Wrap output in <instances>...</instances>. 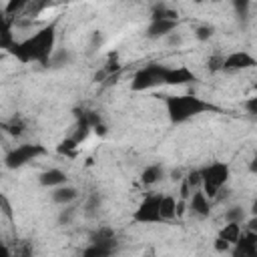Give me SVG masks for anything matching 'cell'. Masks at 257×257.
Returning a JSON list of instances; mask_svg holds the SVG:
<instances>
[{
  "label": "cell",
  "instance_id": "cell-13",
  "mask_svg": "<svg viewBox=\"0 0 257 257\" xmlns=\"http://www.w3.org/2000/svg\"><path fill=\"white\" fill-rule=\"evenodd\" d=\"M179 14L171 8H167L165 4H155L153 6V14H151V22H155V20H175L177 22Z\"/></svg>",
  "mask_w": 257,
  "mask_h": 257
},
{
  "label": "cell",
  "instance_id": "cell-42",
  "mask_svg": "<svg viewBox=\"0 0 257 257\" xmlns=\"http://www.w3.org/2000/svg\"><path fill=\"white\" fill-rule=\"evenodd\" d=\"M255 161H257V155H255Z\"/></svg>",
  "mask_w": 257,
  "mask_h": 257
},
{
  "label": "cell",
  "instance_id": "cell-15",
  "mask_svg": "<svg viewBox=\"0 0 257 257\" xmlns=\"http://www.w3.org/2000/svg\"><path fill=\"white\" fill-rule=\"evenodd\" d=\"M219 237L221 239H225L229 245L233 243H237L239 241V237H241V227H239V223H227L221 231H219Z\"/></svg>",
  "mask_w": 257,
  "mask_h": 257
},
{
  "label": "cell",
  "instance_id": "cell-41",
  "mask_svg": "<svg viewBox=\"0 0 257 257\" xmlns=\"http://www.w3.org/2000/svg\"><path fill=\"white\" fill-rule=\"evenodd\" d=\"M251 211H253V215H255V217H257V199H255V201H253V207H251Z\"/></svg>",
  "mask_w": 257,
  "mask_h": 257
},
{
  "label": "cell",
  "instance_id": "cell-35",
  "mask_svg": "<svg viewBox=\"0 0 257 257\" xmlns=\"http://www.w3.org/2000/svg\"><path fill=\"white\" fill-rule=\"evenodd\" d=\"M94 133H96V135H100V137H105V135H107V127L100 123L98 127H94Z\"/></svg>",
  "mask_w": 257,
  "mask_h": 257
},
{
  "label": "cell",
  "instance_id": "cell-34",
  "mask_svg": "<svg viewBox=\"0 0 257 257\" xmlns=\"http://www.w3.org/2000/svg\"><path fill=\"white\" fill-rule=\"evenodd\" d=\"M73 213H75V209H67V211L61 215V223H69L71 217H73Z\"/></svg>",
  "mask_w": 257,
  "mask_h": 257
},
{
  "label": "cell",
  "instance_id": "cell-8",
  "mask_svg": "<svg viewBox=\"0 0 257 257\" xmlns=\"http://www.w3.org/2000/svg\"><path fill=\"white\" fill-rule=\"evenodd\" d=\"M257 67V61L249 55V53H233L225 59V71H243V69H251Z\"/></svg>",
  "mask_w": 257,
  "mask_h": 257
},
{
  "label": "cell",
  "instance_id": "cell-39",
  "mask_svg": "<svg viewBox=\"0 0 257 257\" xmlns=\"http://www.w3.org/2000/svg\"><path fill=\"white\" fill-rule=\"evenodd\" d=\"M171 44H181V36H171Z\"/></svg>",
  "mask_w": 257,
  "mask_h": 257
},
{
  "label": "cell",
  "instance_id": "cell-26",
  "mask_svg": "<svg viewBox=\"0 0 257 257\" xmlns=\"http://www.w3.org/2000/svg\"><path fill=\"white\" fill-rule=\"evenodd\" d=\"M227 223H239L241 219H243V209H239V207H231L229 211H227Z\"/></svg>",
  "mask_w": 257,
  "mask_h": 257
},
{
  "label": "cell",
  "instance_id": "cell-25",
  "mask_svg": "<svg viewBox=\"0 0 257 257\" xmlns=\"http://www.w3.org/2000/svg\"><path fill=\"white\" fill-rule=\"evenodd\" d=\"M185 181L189 183V187H191V189H195V187L203 185V175H201V171H191V173L187 175V179H185Z\"/></svg>",
  "mask_w": 257,
  "mask_h": 257
},
{
  "label": "cell",
  "instance_id": "cell-33",
  "mask_svg": "<svg viewBox=\"0 0 257 257\" xmlns=\"http://www.w3.org/2000/svg\"><path fill=\"white\" fill-rule=\"evenodd\" d=\"M189 189H191V187H189V183H187V181H183V185H181V199H183V201L189 197Z\"/></svg>",
  "mask_w": 257,
  "mask_h": 257
},
{
  "label": "cell",
  "instance_id": "cell-9",
  "mask_svg": "<svg viewBox=\"0 0 257 257\" xmlns=\"http://www.w3.org/2000/svg\"><path fill=\"white\" fill-rule=\"evenodd\" d=\"M175 28H177V22L175 20H155V22L149 24L147 36L149 38H161V36L171 34Z\"/></svg>",
  "mask_w": 257,
  "mask_h": 257
},
{
  "label": "cell",
  "instance_id": "cell-30",
  "mask_svg": "<svg viewBox=\"0 0 257 257\" xmlns=\"http://www.w3.org/2000/svg\"><path fill=\"white\" fill-rule=\"evenodd\" d=\"M245 109H247V113L257 115V96H253V98H249V100L245 102Z\"/></svg>",
  "mask_w": 257,
  "mask_h": 257
},
{
  "label": "cell",
  "instance_id": "cell-18",
  "mask_svg": "<svg viewBox=\"0 0 257 257\" xmlns=\"http://www.w3.org/2000/svg\"><path fill=\"white\" fill-rule=\"evenodd\" d=\"M77 147H79V143L71 137V139H65V141L57 147V151L61 153V155H67V157H77Z\"/></svg>",
  "mask_w": 257,
  "mask_h": 257
},
{
  "label": "cell",
  "instance_id": "cell-28",
  "mask_svg": "<svg viewBox=\"0 0 257 257\" xmlns=\"http://www.w3.org/2000/svg\"><path fill=\"white\" fill-rule=\"evenodd\" d=\"M233 6H235V10H237L239 16H247V8H249V2H247V0H235Z\"/></svg>",
  "mask_w": 257,
  "mask_h": 257
},
{
  "label": "cell",
  "instance_id": "cell-31",
  "mask_svg": "<svg viewBox=\"0 0 257 257\" xmlns=\"http://www.w3.org/2000/svg\"><path fill=\"white\" fill-rule=\"evenodd\" d=\"M215 249H217V251H227V249H229V243H227L225 239L217 237V239H215Z\"/></svg>",
  "mask_w": 257,
  "mask_h": 257
},
{
  "label": "cell",
  "instance_id": "cell-29",
  "mask_svg": "<svg viewBox=\"0 0 257 257\" xmlns=\"http://www.w3.org/2000/svg\"><path fill=\"white\" fill-rule=\"evenodd\" d=\"M67 59H69V55L65 53V50H61V53H59L55 59H50V63H53L55 67H61L63 63H67Z\"/></svg>",
  "mask_w": 257,
  "mask_h": 257
},
{
  "label": "cell",
  "instance_id": "cell-16",
  "mask_svg": "<svg viewBox=\"0 0 257 257\" xmlns=\"http://www.w3.org/2000/svg\"><path fill=\"white\" fill-rule=\"evenodd\" d=\"M161 177H163V169H161L159 165H151V167H147V169L143 171L141 183H143V185H153V183H157Z\"/></svg>",
  "mask_w": 257,
  "mask_h": 257
},
{
  "label": "cell",
  "instance_id": "cell-40",
  "mask_svg": "<svg viewBox=\"0 0 257 257\" xmlns=\"http://www.w3.org/2000/svg\"><path fill=\"white\" fill-rule=\"evenodd\" d=\"M173 181H181V171H173Z\"/></svg>",
  "mask_w": 257,
  "mask_h": 257
},
{
  "label": "cell",
  "instance_id": "cell-38",
  "mask_svg": "<svg viewBox=\"0 0 257 257\" xmlns=\"http://www.w3.org/2000/svg\"><path fill=\"white\" fill-rule=\"evenodd\" d=\"M249 171H251V173H257V161H255V159L249 163Z\"/></svg>",
  "mask_w": 257,
  "mask_h": 257
},
{
  "label": "cell",
  "instance_id": "cell-27",
  "mask_svg": "<svg viewBox=\"0 0 257 257\" xmlns=\"http://www.w3.org/2000/svg\"><path fill=\"white\" fill-rule=\"evenodd\" d=\"M213 36V26H199L197 28V38L199 40H209Z\"/></svg>",
  "mask_w": 257,
  "mask_h": 257
},
{
  "label": "cell",
  "instance_id": "cell-6",
  "mask_svg": "<svg viewBox=\"0 0 257 257\" xmlns=\"http://www.w3.org/2000/svg\"><path fill=\"white\" fill-rule=\"evenodd\" d=\"M40 155H46V149L42 145H20L6 155V167L8 169L22 167L24 163H28V161H32Z\"/></svg>",
  "mask_w": 257,
  "mask_h": 257
},
{
  "label": "cell",
  "instance_id": "cell-11",
  "mask_svg": "<svg viewBox=\"0 0 257 257\" xmlns=\"http://www.w3.org/2000/svg\"><path fill=\"white\" fill-rule=\"evenodd\" d=\"M65 183H67V175L61 169H50L40 175V185L44 187H55V185H65Z\"/></svg>",
  "mask_w": 257,
  "mask_h": 257
},
{
  "label": "cell",
  "instance_id": "cell-19",
  "mask_svg": "<svg viewBox=\"0 0 257 257\" xmlns=\"http://www.w3.org/2000/svg\"><path fill=\"white\" fill-rule=\"evenodd\" d=\"M113 253L105 247H100V245H90L88 249H85L83 257H111Z\"/></svg>",
  "mask_w": 257,
  "mask_h": 257
},
{
  "label": "cell",
  "instance_id": "cell-5",
  "mask_svg": "<svg viewBox=\"0 0 257 257\" xmlns=\"http://www.w3.org/2000/svg\"><path fill=\"white\" fill-rule=\"evenodd\" d=\"M161 201H163L161 195L145 197V201L139 205V209L135 211L133 219L139 221V223H159V221H163V217H161Z\"/></svg>",
  "mask_w": 257,
  "mask_h": 257
},
{
  "label": "cell",
  "instance_id": "cell-4",
  "mask_svg": "<svg viewBox=\"0 0 257 257\" xmlns=\"http://www.w3.org/2000/svg\"><path fill=\"white\" fill-rule=\"evenodd\" d=\"M167 73L169 69L167 67H161V65H149L145 69H141L133 83H131V88L133 90H147V88H153L157 85H165V79H167Z\"/></svg>",
  "mask_w": 257,
  "mask_h": 257
},
{
  "label": "cell",
  "instance_id": "cell-17",
  "mask_svg": "<svg viewBox=\"0 0 257 257\" xmlns=\"http://www.w3.org/2000/svg\"><path fill=\"white\" fill-rule=\"evenodd\" d=\"M177 215V201L173 197H163L161 201V217L163 219H173Z\"/></svg>",
  "mask_w": 257,
  "mask_h": 257
},
{
  "label": "cell",
  "instance_id": "cell-37",
  "mask_svg": "<svg viewBox=\"0 0 257 257\" xmlns=\"http://www.w3.org/2000/svg\"><path fill=\"white\" fill-rule=\"evenodd\" d=\"M249 231H253V233H257V217H253V219L249 221Z\"/></svg>",
  "mask_w": 257,
  "mask_h": 257
},
{
  "label": "cell",
  "instance_id": "cell-36",
  "mask_svg": "<svg viewBox=\"0 0 257 257\" xmlns=\"http://www.w3.org/2000/svg\"><path fill=\"white\" fill-rule=\"evenodd\" d=\"M185 213V201L181 199L179 203H177V215H183Z\"/></svg>",
  "mask_w": 257,
  "mask_h": 257
},
{
  "label": "cell",
  "instance_id": "cell-7",
  "mask_svg": "<svg viewBox=\"0 0 257 257\" xmlns=\"http://www.w3.org/2000/svg\"><path fill=\"white\" fill-rule=\"evenodd\" d=\"M233 257H257V233L249 231L247 235H241L235 243Z\"/></svg>",
  "mask_w": 257,
  "mask_h": 257
},
{
  "label": "cell",
  "instance_id": "cell-1",
  "mask_svg": "<svg viewBox=\"0 0 257 257\" xmlns=\"http://www.w3.org/2000/svg\"><path fill=\"white\" fill-rule=\"evenodd\" d=\"M55 38H57V26L48 24L46 28L36 32L32 38H28L24 42H14L8 50L20 63L38 61L40 65L48 67L50 55H53V48H55Z\"/></svg>",
  "mask_w": 257,
  "mask_h": 257
},
{
  "label": "cell",
  "instance_id": "cell-10",
  "mask_svg": "<svg viewBox=\"0 0 257 257\" xmlns=\"http://www.w3.org/2000/svg\"><path fill=\"white\" fill-rule=\"evenodd\" d=\"M193 81H195V75L187 67H179V69H169L165 85H187Z\"/></svg>",
  "mask_w": 257,
  "mask_h": 257
},
{
  "label": "cell",
  "instance_id": "cell-14",
  "mask_svg": "<svg viewBox=\"0 0 257 257\" xmlns=\"http://www.w3.org/2000/svg\"><path fill=\"white\" fill-rule=\"evenodd\" d=\"M79 197V191L75 187H59L55 193H53V201L55 203H61V205H67L71 201H75Z\"/></svg>",
  "mask_w": 257,
  "mask_h": 257
},
{
  "label": "cell",
  "instance_id": "cell-24",
  "mask_svg": "<svg viewBox=\"0 0 257 257\" xmlns=\"http://www.w3.org/2000/svg\"><path fill=\"white\" fill-rule=\"evenodd\" d=\"M26 6H28V4L24 2V0H12V2H8V6H6L4 12H6L8 16H12V14H16L18 10H22V8H26Z\"/></svg>",
  "mask_w": 257,
  "mask_h": 257
},
{
  "label": "cell",
  "instance_id": "cell-22",
  "mask_svg": "<svg viewBox=\"0 0 257 257\" xmlns=\"http://www.w3.org/2000/svg\"><path fill=\"white\" fill-rule=\"evenodd\" d=\"M12 257H32V247L26 241H18L16 247H14Z\"/></svg>",
  "mask_w": 257,
  "mask_h": 257
},
{
  "label": "cell",
  "instance_id": "cell-23",
  "mask_svg": "<svg viewBox=\"0 0 257 257\" xmlns=\"http://www.w3.org/2000/svg\"><path fill=\"white\" fill-rule=\"evenodd\" d=\"M223 67H225V59H223V57H219V55L211 57V59H209V63H207V69H209L211 73H217V71H221Z\"/></svg>",
  "mask_w": 257,
  "mask_h": 257
},
{
  "label": "cell",
  "instance_id": "cell-2",
  "mask_svg": "<svg viewBox=\"0 0 257 257\" xmlns=\"http://www.w3.org/2000/svg\"><path fill=\"white\" fill-rule=\"evenodd\" d=\"M205 111H215V107H211L209 102L201 100L199 96L187 94V96H169L167 98V113L171 123H185L191 117H197Z\"/></svg>",
  "mask_w": 257,
  "mask_h": 257
},
{
  "label": "cell",
  "instance_id": "cell-43",
  "mask_svg": "<svg viewBox=\"0 0 257 257\" xmlns=\"http://www.w3.org/2000/svg\"><path fill=\"white\" fill-rule=\"evenodd\" d=\"M255 90H257V85H255Z\"/></svg>",
  "mask_w": 257,
  "mask_h": 257
},
{
  "label": "cell",
  "instance_id": "cell-32",
  "mask_svg": "<svg viewBox=\"0 0 257 257\" xmlns=\"http://www.w3.org/2000/svg\"><path fill=\"white\" fill-rule=\"evenodd\" d=\"M0 201H2V211H4V213H6L8 217H10V215H12V211H10V205H8V201H6V197L2 195V197H0Z\"/></svg>",
  "mask_w": 257,
  "mask_h": 257
},
{
  "label": "cell",
  "instance_id": "cell-20",
  "mask_svg": "<svg viewBox=\"0 0 257 257\" xmlns=\"http://www.w3.org/2000/svg\"><path fill=\"white\" fill-rule=\"evenodd\" d=\"M90 129H92V127H90L86 121H83V119H81V121H79V125H77V131H75V135H73V139H75L77 143L85 141V139H86V135L90 133Z\"/></svg>",
  "mask_w": 257,
  "mask_h": 257
},
{
  "label": "cell",
  "instance_id": "cell-12",
  "mask_svg": "<svg viewBox=\"0 0 257 257\" xmlns=\"http://www.w3.org/2000/svg\"><path fill=\"white\" fill-rule=\"evenodd\" d=\"M191 209L195 211V213H199L201 217H207L209 215V201H207V195H205L203 191H197L195 195H193V199H191Z\"/></svg>",
  "mask_w": 257,
  "mask_h": 257
},
{
  "label": "cell",
  "instance_id": "cell-21",
  "mask_svg": "<svg viewBox=\"0 0 257 257\" xmlns=\"http://www.w3.org/2000/svg\"><path fill=\"white\" fill-rule=\"evenodd\" d=\"M2 127H4V129H6L8 133H10V135H14V137H18V135H22V129H24V125H22V121H20V119H16V117H14V119H12L10 123H4Z\"/></svg>",
  "mask_w": 257,
  "mask_h": 257
},
{
  "label": "cell",
  "instance_id": "cell-3",
  "mask_svg": "<svg viewBox=\"0 0 257 257\" xmlns=\"http://www.w3.org/2000/svg\"><path fill=\"white\" fill-rule=\"evenodd\" d=\"M201 175H203V193L209 199H213L229 179V167L225 163H213L207 169H203Z\"/></svg>",
  "mask_w": 257,
  "mask_h": 257
}]
</instances>
